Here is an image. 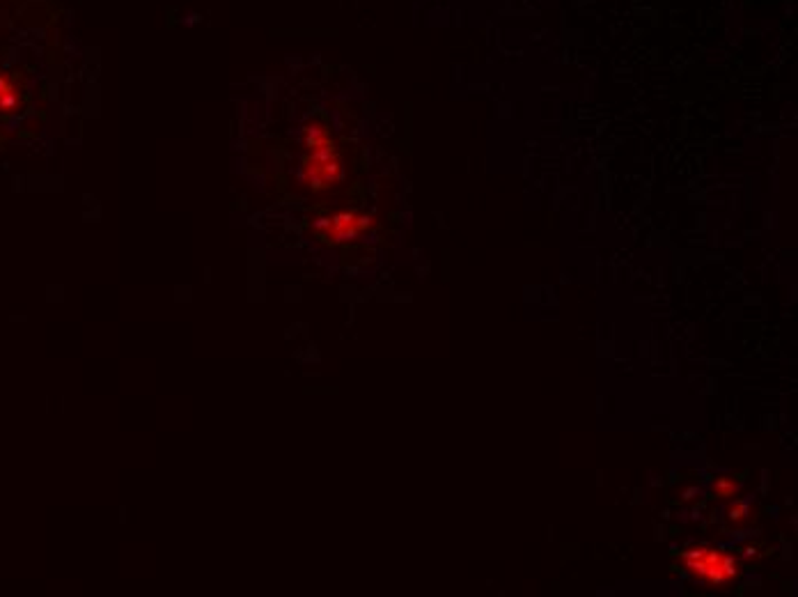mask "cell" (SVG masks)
<instances>
[{
	"mask_svg": "<svg viewBox=\"0 0 798 597\" xmlns=\"http://www.w3.org/2000/svg\"><path fill=\"white\" fill-rule=\"evenodd\" d=\"M342 175H344L342 159H340L338 150H335V145L331 140L319 145V147H312L310 152H307V157L303 159L301 177L312 188L333 186L335 182H340Z\"/></svg>",
	"mask_w": 798,
	"mask_h": 597,
	"instance_id": "obj_2",
	"label": "cell"
},
{
	"mask_svg": "<svg viewBox=\"0 0 798 597\" xmlns=\"http://www.w3.org/2000/svg\"><path fill=\"white\" fill-rule=\"evenodd\" d=\"M329 140H331L329 133H326V129H324L321 124H307L305 129H303V143H305L307 150L319 147V145L329 143Z\"/></svg>",
	"mask_w": 798,
	"mask_h": 597,
	"instance_id": "obj_4",
	"label": "cell"
},
{
	"mask_svg": "<svg viewBox=\"0 0 798 597\" xmlns=\"http://www.w3.org/2000/svg\"><path fill=\"white\" fill-rule=\"evenodd\" d=\"M713 492L716 496H732L737 492V483L730 481V478H718V481L713 483Z\"/></svg>",
	"mask_w": 798,
	"mask_h": 597,
	"instance_id": "obj_6",
	"label": "cell"
},
{
	"mask_svg": "<svg viewBox=\"0 0 798 597\" xmlns=\"http://www.w3.org/2000/svg\"><path fill=\"white\" fill-rule=\"evenodd\" d=\"M682 565L695 584L723 588L739 574V565L732 556L711 547H693L682 554Z\"/></svg>",
	"mask_w": 798,
	"mask_h": 597,
	"instance_id": "obj_1",
	"label": "cell"
},
{
	"mask_svg": "<svg viewBox=\"0 0 798 597\" xmlns=\"http://www.w3.org/2000/svg\"><path fill=\"white\" fill-rule=\"evenodd\" d=\"M746 510H748V503H737V505H734V508L730 510V512H732L730 517H732V519H741V517H746Z\"/></svg>",
	"mask_w": 798,
	"mask_h": 597,
	"instance_id": "obj_7",
	"label": "cell"
},
{
	"mask_svg": "<svg viewBox=\"0 0 798 597\" xmlns=\"http://www.w3.org/2000/svg\"><path fill=\"white\" fill-rule=\"evenodd\" d=\"M12 88H14V85H12V80L7 78V76L0 74V97H3V95L7 92V90H12Z\"/></svg>",
	"mask_w": 798,
	"mask_h": 597,
	"instance_id": "obj_8",
	"label": "cell"
},
{
	"mask_svg": "<svg viewBox=\"0 0 798 597\" xmlns=\"http://www.w3.org/2000/svg\"><path fill=\"white\" fill-rule=\"evenodd\" d=\"M16 106H19V92H16V88H12L0 97V111L12 113V111H16Z\"/></svg>",
	"mask_w": 798,
	"mask_h": 597,
	"instance_id": "obj_5",
	"label": "cell"
},
{
	"mask_svg": "<svg viewBox=\"0 0 798 597\" xmlns=\"http://www.w3.org/2000/svg\"><path fill=\"white\" fill-rule=\"evenodd\" d=\"M369 225H372L369 216H362L356 212H340L331 216V219H319L314 223V230L321 232V237L333 243H347L360 237Z\"/></svg>",
	"mask_w": 798,
	"mask_h": 597,
	"instance_id": "obj_3",
	"label": "cell"
}]
</instances>
